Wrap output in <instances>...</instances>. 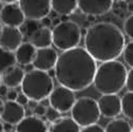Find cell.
I'll list each match as a JSON object with an SVG mask.
<instances>
[{
    "label": "cell",
    "mask_w": 133,
    "mask_h": 132,
    "mask_svg": "<svg viewBox=\"0 0 133 132\" xmlns=\"http://www.w3.org/2000/svg\"><path fill=\"white\" fill-rule=\"evenodd\" d=\"M96 61L84 48H73L58 55L54 67L55 78L60 86L73 92L89 88L96 71Z\"/></svg>",
    "instance_id": "6da1fadb"
},
{
    "label": "cell",
    "mask_w": 133,
    "mask_h": 132,
    "mask_svg": "<svg viewBox=\"0 0 133 132\" xmlns=\"http://www.w3.org/2000/svg\"><path fill=\"white\" fill-rule=\"evenodd\" d=\"M125 44L123 32L114 23L102 21L88 28L84 49L95 61L104 62L122 56Z\"/></svg>",
    "instance_id": "7a4b0ae2"
},
{
    "label": "cell",
    "mask_w": 133,
    "mask_h": 132,
    "mask_svg": "<svg viewBox=\"0 0 133 132\" xmlns=\"http://www.w3.org/2000/svg\"><path fill=\"white\" fill-rule=\"evenodd\" d=\"M127 68L118 60L104 61L96 68L93 82L96 91L104 94H117L125 87Z\"/></svg>",
    "instance_id": "3957f363"
},
{
    "label": "cell",
    "mask_w": 133,
    "mask_h": 132,
    "mask_svg": "<svg viewBox=\"0 0 133 132\" xmlns=\"http://www.w3.org/2000/svg\"><path fill=\"white\" fill-rule=\"evenodd\" d=\"M20 87L21 92L30 101L39 103L49 97L54 88V82L48 72L33 69L24 74Z\"/></svg>",
    "instance_id": "277c9868"
},
{
    "label": "cell",
    "mask_w": 133,
    "mask_h": 132,
    "mask_svg": "<svg viewBox=\"0 0 133 132\" xmlns=\"http://www.w3.org/2000/svg\"><path fill=\"white\" fill-rule=\"evenodd\" d=\"M80 39V27L72 20H62L52 30V44L62 52L76 48Z\"/></svg>",
    "instance_id": "5b68a950"
},
{
    "label": "cell",
    "mask_w": 133,
    "mask_h": 132,
    "mask_svg": "<svg viewBox=\"0 0 133 132\" xmlns=\"http://www.w3.org/2000/svg\"><path fill=\"white\" fill-rule=\"evenodd\" d=\"M70 111L71 118L82 128L96 124L101 118L97 102L88 96L76 100Z\"/></svg>",
    "instance_id": "8992f818"
},
{
    "label": "cell",
    "mask_w": 133,
    "mask_h": 132,
    "mask_svg": "<svg viewBox=\"0 0 133 132\" xmlns=\"http://www.w3.org/2000/svg\"><path fill=\"white\" fill-rule=\"evenodd\" d=\"M18 5L24 18L31 21H39L52 11L51 0H18Z\"/></svg>",
    "instance_id": "52a82bcc"
},
{
    "label": "cell",
    "mask_w": 133,
    "mask_h": 132,
    "mask_svg": "<svg viewBox=\"0 0 133 132\" xmlns=\"http://www.w3.org/2000/svg\"><path fill=\"white\" fill-rule=\"evenodd\" d=\"M76 101L75 93L63 86L54 87L49 95L50 107L54 108L59 113H66L71 110Z\"/></svg>",
    "instance_id": "ba28073f"
},
{
    "label": "cell",
    "mask_w": 133,
    "mask_h": 132,
    "mask_svg": "<svg viewBox=\"0 0 133 132\" xmlns=\"http://www.w3.org/2000/svg\"><path fill=\"white\" fill-rule=\"evenodd\" d=\"M58 54L56 50L53 48H42V49H36V53L33 59L32 65L34 69L48 72L54 69L56 61H57Z\"/></svg>",
    "instance_id": "9c48e42d"
},
{
    "label": "cell",
    "mask_w": 133,
    "mask_h": 132,
    "mask_svg": "<svg viewBox=\"0 0 133 132\" xmlns=\"http://www.w3.org/2000/svg\"><path fill=\"white\" fill-rule=\"evenodd\" d=\"M114 0H77V9L87 16H102L113 6Z\"/></svg>",
    "instance_id": "30bf717a"
},
{
    "label": "cell",
    "mask_w": 133,
    "mask_h": 132,
    "mask_svg": "<svg viewBox=\"0 0 133 132\" xmlns=\"http://www.w3.org/2000/svg\"><path fill=\"white\" fill-rule=\"evenodd\" d=\"M24 16L17 3L4 4L0 10V22L4 27L20 28L24 23Z\"/></svg>",
    "instance_id": "8fae6325"
},
{
    "label": "cell",
    "mask_w": 133,
    "mask_h": 132,
    "mask_svg": "<svg viewBox=\"0 0 133 132\" xmlns=\"http://www.w3.org/2000/svg\"><path fill=\"white\" fill-rule=\"evenodd\" d=\"M101 115L114 118L121 114V97L117 94H104L97 102Z\"/></svg>",
    "instance_id": "7c38bea8"
},
{
    "label": "cell",
    "mask_w": 133,
    "mask_h": 132,
    "mask_svg": "<svg viewBox=\"0 0 133 132\" xmlns=\"http://www.w3.org/2000/svg\"><path fill=\"white\" fill-rule=\"evenodd\" d=\"M24 116H25L24 107L12 101H6L5 103H3L1 111H0V118L4 124L16 126Z\"/></svg>",
    "instance_id": "4fadbf2b"
},
{
    "label": "cell",
    "mask_w": 133,
    "mask_h": 132,
    "mask_svg": "<svg viewBox=\"0 0 133 132\" xmlns=\"http://www.w3.org/2000/svg\"><path fill=\"white\" fill-rule=\"evenodd\" d=\"M22 39L23 34L19 28L3 27L0 32V47L8 51L14 52L22 43Z\"/></svg>",
    "instance_id": "5bb4252c"
},
{
    "label": "cell",
    "mask_w": 133,
    "mask_h": 132,
    "mask_svg": "<svg viewBox=\"0 0 133 132\" xmlns=\"http://www.w3.org/2000/svg\"><path fill=\"white\" fill-rule=\"evenodd\" d=\"M29 40L35 49L50 48L52 45V30L46 27H38L29 36Z\"/></svg>",
    "instance_id": "9a60e30c"
},
{
    "label": "cell",
    "mask_w": 133,
    "mask_h": 132,
    "mask_svg": "<svg viewBox=\"0 0 133 132\" xmlns=\"http://www.w3.org/2000/svg\"><path fill=\"white\" fill-rule=\"evenodd\" d=\"M15 131L16 132H48V127L40 117L30 115V116H24L16 125Z\"/></svg>",
    "instance_id": "2e32d148"
},
{
    "label": "cell",
    "mask_w": 133,
    "mask_h": 132,
    "mask_svg": "<svg viewBox=\"0 0 133 132\" xmlns=\"http://www.w3.org/2000/svg\"><path fill=\"white\" fill-rule=\"evenodd\" d=\"M24 70L17 65L10 68L1 76V84L4 85L8 89H15L21 85L22 79L24 77Z\"/></svg>",
    "instance_id": "e0dca14e"
},
{
    "label": "cell",
    "mask_w": 133,
    "mask_h": 132,
    "mask_svg": "<svg viewBox=\"0 0 133 132\" xmlns=\"http://www.w3.org/2000/svg\"><path fill=\"white\" fill-rule=\"evenodd\" d=\"M35 53H36V49L30 42L21 43L15 50V53H14L16 63H19L23 65V67H28V65L32 64Z\"/></svg>",
    "instance_id": "ac0fdd59"
},
{
    "label": "cell",
    "mask_w": 133,
    "mask_h": 132,
    "mask_svg": "<svg viewBox=\"0 0 133 132\" xmlns=\"http://www.w3.org/2000/svg\"><path fill=\"white\" fill-rule=\"evenodd\" d=\"M51 10L60 16H70L77 10V0H51Z\"/></svg>",
    "instance_id": "d6986e66"
},
{
    "label": "cell",
    "mask_w": 133,
    "mask_h": 132,
    "mask_svg": "<svg viewBox=\"0 0 133 132\" xmlns=\"http://www.w3.org/2000/svg\"><path fill=\"white\" fill-rule=\"evenodd\" d=\"M80 127L71 117H60L52 123L49 132H79Z\"/></svg>",
    "instance_id": "ffe728a7"
},
{
    "label": "cell",
    "mask_w": 133,
    "mask_h": 132,
    "mask_svg": "<svg viewBox=\"0 0 133 132\" xmlns=\"http://www.w3.org/2000/svg\"><path fill=\"white\" fill-rule=\"evenodd\" d=\"M105 132H132L131 124L124 118H115L109 122L104 129Z\"/></svg>",
    "instance_id": "44dd1931"
},
{
    "label": "cell",
    "mask_w": 133,
    "mask_h": 132,
    "mask_svg": "<svg viewBox=\"0 0 133 132\" xmlns=\"http://www.w3.org/2000/svg\"><path fill=\"white\" fill-rule=\"evenodd\" d=\"M16 64L14 52L8 51L0 47V74L4 73L10 68Z\"/></svg>",
    "instance_id": "7402d4cb"
},
{
    "label": "cell",
    "mask_w": 133,
    "mask_h": 132,
    "mask_svg": "<svg viewBox=\"0 0 133 132\" xmlns=\"http://www.w3.org/2000/svg\"><path fill=\"white\" fill-rule=\"evenodd\" d=\"M121 113H123L128 120L133 118V92L127 91L121 98Z\"/></svg>",
    "instance_id": "603a6c76"
},
{
    "label": "cell",
    "mask_w": 133,
    "mask_h": 132,
    "mask_svg": "<svg viewBox=\"0 0 133 132\" xmlns=\"http://www.w3.org/2000/svg\"><path fill=\"white\" fill-rule=\"evenodd\" d=\"M122 55H123V58L126 64L132 69L133 68V42L132 41L125 44Z\"/></svg>",
    "instance_id": "cb8c5ba5"
},
{
    "label": "cell",
    "mask_w": 133,
    "mask_h": 132,
    "mask_svg": "<svg viewBox=\"0 0 133 132\" xmlns=\"http://www.w3.org/2000/svg\"><path fill=\"white\" fill-rule=\"evenodd\" d=\"M124 32H125V35L129 39H133V16L132 15H130L129 17L125 20Z\"/></svg>",
    "instance_id": "d4e9b609"
},
{
    "label": "cell",
    "mask_w": 133,
    "mask_h": 132,
    "mask_svg": "<svg viewBox=\"0 0 133 132\" xmlns=\"http://www.w3.org/2000/svg\"><path fill=\"white\" fill-rule=\"evenodd\" d=\"M61 113H59L57 110H55L54 108L52 107H48L46 108V111H45V114H44V116L45 118L49 121V122H51V123H54L56 122L57 120H59L61 117Z\"/></svg>",
    "instance_id": "484cf974"
},
{
    "label": "cell",
    "mask_w": 133,
    "mask_h": 132,
    "mask_svg": "<svg viewBox=\"0 0 133 132\" xmlns=\"http://www.w3.org/2000/svg\"><path fill=\"white\" fill-rule=\"evenodd\" d=\"M125 88L128 92H133V70L130 69L127 72L126 80H125Z\"/></svg>",
    "instance_id": "4316f807"
},
{
    "label": "cell",
    "mask_w": 133,
    "mask_h": 132,
    "mask_svg": "<svg viewBox=\"0 0 133 132\" xmlns=\"http://www.w3.org/2000/svg\"><path fill=\"white\" fill-rule=\"evenodd\" d=\"M79 132H105V131H104L103 127H101L97 124H94V125H90V126L84 127L82 129H80Z\"/></svg>",
    "instance_id": "83f0119b"
},
{
    "label": "cell",
    "mask_w": 133,
    "mask_h": 132,
    "mask_svg": "<svg viewBox=\"0 0 133 132\" xmlns=\"http://www.w3.org/2000/svg\"><path fill=\"white\" fill-rule=\"evenodd\" d=\"M45 111H46V107L42 104H37L35 107H34V114L37 115L38 117L40 116H44V114H45Z\"/></svg>",
    "instance_id": "f1b7e54d"
},
{
    "label": "cell",
    "mask_w": 133,
    "mask_h": 132,
    "mask_svg": "<svg viewBox=\"0 0 133 132\" xmlns=\"http://www.w3.org/2000/svg\"><path fill=\"white\" fill-rule=\"evenodd\" d=\"M29 98L21 92V93H19L18 95H17V98H16V103L17 104H19L20 106H22V107H24V106H26L28 105V103H29Z\"/></svg>",
    "instance_id": "f546056e"
},
{
    "label": "cell",
    "mask_w": 133,
    "mask_h": 132,
    "mask_svg": "<svg viewBox=\"0 0 133 132\" xmlns=\"http://www.w3.org/2000/svg\"><path fill=\"white\" fill-rule=\"evenodd\" d=\"M17 91H16L15 89H10L8 90L6 94H5V97H6V100L8 101H12V102H15L16 101V98H17Z\"/></svg>",
    "instance_id": "4dcf8cb0"
},
{
    "label": "cell",
    "mask_w": 133,
    "mask_h": 132,
    "mask_svg": "<svg viewBox=\"0 0 133 132\" xmlns=\"http://www.w3.org/2000/svg\"><path fill=\"white\" fill-rule=\"evenodd\" d=\"M8 88L4 86V85H0V96H5V94H6V92H8Z\"/></svg>",
    "instance_id": "1f68e13d"
},
{
    "label": "cell",
    "mask_w": 133,
    "mask_h": 132,
    "mask_svg": "<svg viewBox=\"0 0 133 132\" xmlns=\"http://www.w3.org/2000/svg\"><path fill=\"white\" fill-rule=\"evenodd\" d=\"M41 20L43 21V22H42V23H43V25H42V27L50 28V25L52 24V20H51V19H49L48 17H44V18H43V19H41Z\"/></svg>",
    "instance_id": "d6a6232c"
},
{
    "label": "cell",
    "mask_w": 133,
    "mask_h": 132,
    "mask_svg": "<svg viewBox=\"0 0 133 132\" xmlns=\"http://www.w3.org/2000/svg\"><path fill=\"white\" fill-rule=\"evenodd\" d=\"M18 0H0V2L3 4H10V3H16Z\"/></svg>",
    "instance_id": "836d02e7"
},
{
    "label": "cell",
    "mask_w": 133,
    "mask_h": 132,
    "mask_svg": "<svg viewBox=\"0 0 133 132\" xmlns=\"http://www.w3.org/2000/svg\"><path fill=\"white\" fill-rule=\"evenodd\" d=\"M0 132H4V129H3V124L0 122Z\"/></svg>",
    "instance_id": "e575fe53"
},
{
    "label": "cell",
    "mask_w": 133,
    "mask_h": 132,
    "mask_svg": "<svg viewBox=\"0 0 133 132\" xmlns=\"http://www.w3.org/2000/svg\"><path fill=\"white\" fill-rule=\"evenodd\" d=\"M2 105H3V102L1 100V97H0V111H1V108H2Z\"/></svg>",
    "instance_id": "d590c367"
},
{
    "label": "cell",
    "mask_w": 133,
    "mask_h": 132,
    "mask_svg": "<svg viewBox=\"0 0 133 132\" xmlns=\"http://www.w3.org/2000/svg\"><path fill=\"white\" fill-rule=\"evenodd\" d=\"M4 132H16L14 129H11V130H6V131H4Z\"/></svg>",
    "instance_id": "8d00e7d4"
},
{
    "label": "cell",
    "mask_w": 133,
    "mask_h": 132,
    "mask_svg": "<svg viewBox=\"0 0 133 132\" xmlns=\"http://www.w3.org/2000/svg\"><path fill=\"white\" fill-rule=\"evenodd\" d=\"M1 30H2V25H1V22H0V32H1Z\"/></svg>",
    "instance_id": "74e56055"
},
{
    "label": "cell",
    "mask_w": 133,
    "mask_h": 132,
    "mask_svg": "<svg viewBox=\"0 0 133 132\" xmlns=\"http://www.w3.org/2000/svg\"><path fill=\"white\" fill-rule=\"evenodd\" d=\"M0 85H1V76H0Z\"/></svg>",
    "instance_id": "f35d334b"
},
{
    "label": "cell",
    "mask_w": 133,
    "mask_h": 132,
    "mask_svg": "<svg viewBox=\"0 0 133 132\" xmlns=\"http://www.w3.org/2000/svg\"><path fill=\"white\" fill-rule=\"evenodd\" d=\"M119 1H127V0H119Z\"/></svg>",
    "instance_id": "ab89813d"
}]
</instances>
